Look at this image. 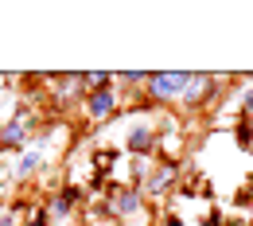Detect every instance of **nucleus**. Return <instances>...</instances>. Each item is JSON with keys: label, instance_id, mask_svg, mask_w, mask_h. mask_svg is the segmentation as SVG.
Wrapping results in <instances>:
<instances>
[{"label": "nucleus", "instance_id": "f257e3e1", "mask_svg": "<svg viewBox=\"0 0 253 226\" xmlns=\"http://www.w3.org/2000/svg\"><path fill=\"white\" fill-rule=\"evenodd\" d=\"M187 70H160V74H148V86H144V94L148 101H175V97H183L187 90Z\"/></svg>", "mask_w": 253, "mask_h": 226}, {"label": "nucleus", "instance_id": "f03ea898", "mask_svg": "<svg viewBox=\"0 0 253 226\" xmlns=\"http://www.w3.org/2000/svg\"><path fill=\"white\" fill-rule=\"evenodd\" d=\"M32 129H35V117H32V113H16V117L0 121V156H8V152H24Z\"/></svg>", "mask_w": 253, "mask_h": 226}, {"label": "nucleus", "instance_id": "7ed1b4c3", "mask_svg": "<svg viewBox=\"0 0 253 226\" xmlns=\"http://www.w3.org/2000/svg\"><path fill=\"white\" fill-rule=\"evenodd\" d=\"M105 203H109L113 219H136L144 207V195L132 183H113V187H105Z\"/></svg>", "mask_w": 253, "mask_h": 226}, {"label": "nucleus", "instance_id": "20e7f679", "mask_svg": "<svg viewBox=\"0 0 253 226\" xmlns=\"http://www.w3.org/2000/svg\"><path fill=\"white\" fill-rule=\"evenodd\" d=\"M175 180H179V160H156L152 172H148V180L140 183V195L160 199V195H168L171 187H175Z\"/></svg>", "mask_w": 253, "mask_h": 226}, {"label": "nucleus", "instance_id": "39448f33", "mask_svg": "<svg viewBox=\"0 0 253 226\" xmlns=\"http://www.w3.org/2000/svg\"><path fill=\"white\" fill-rule=\"evenodd\" d=\"M117 105H121V94L113 90V86H105V90H90V94L82 97V109H86V117L90 121H109L113 113H117Z\"/></svg>", "mask_w": 253, "mask_h": 226}, {"label": "nucleus", "instance_id": "423d86ee", "mask_svg": "<svg viewBox=\"0 0 253 226\" xmlns=\"http://www.w3.org/2000/svg\"><path fill=\"white\" fill-rule=\"evenodd\" d=\"M82 195H86V191H82L78 183H63L59 191L51 195V203L43 207V211H47V219H51L55 226H59V223H66V219H70V211H74V203H78Z\"/></svg>", "mask_w": 253, "mask_h": 226}, {"label": "nucleus", "instance_id": "0eeeda50", "mask_svg": "<svg viewBox=\"0 0 253 226\" xmlns=\"http://www.w3.org/2000/svg\"><path fill=\"white\" fill-rule=\"evenodd\" d=\"M125 152L128 156H152L156 152V129L148 121H136L125 136Z\"/></svg>", "mask_w": 253, "mask_h": 226}, {"label": "nucleus", "instance_id": "6e6552de", "mask_svg": "<svg viewBox=\"0 0 253 226\" xmlns=\"http://www.w3.org/2000/svg\"><path fill=\"white\" fill-rule=\"evenodd\" d=\"M39 160H43V156H39V148H24V152H20V160H16V168H12V180H28L35 168H39Z\"/></svg>", "mask_w": 253, "mask_h": 226}, {"label": "nucleus", "instance_id": "1a4fd4ad", "mask_svg": "<svg viewBox=\"0 0 253 226\" xmlns=\"http://www.w3.org/2000/svg\"><path fill=\"white\" fill-rule=\"evenodd\" d=\"M234 144H238L242 152H250V144H253V121L250 117H238V125H234Z\"/></svg>", "mask_w": 253, "mask_h": 226}, {"label": "nucleus", "instance_id": "9d476101", "mask_svg": "<svg viewBox=\"0 0 253 226\" xmlns=\"http://www.w3.org/2000/svg\"><path fill=\"white\" fill-rule=\"evenodd\" d=\"M113 160H117V152H113V148H97V152H94V160H90L94 176H101V180H105V172L113 168Z\"/></svg>", "mask_w": 253, "mask_h": 226}, {"label": "nucleus", "instance_id": "9b49d317", "mask_svg": "<svg viewBox=\"0 0 253 226\" xmlns=\"http://www.w3.org/2000/svg\"><path fill=\"white\" fill-rule=\"evenodd\" d=\"M82 86H86V94L90 90H105V86H113V74L109 70H90V74H82Z\"/></svg>", "mask_w": 253, "mask_h": 226}, {"label": "nucleus", "instance_id": "f8f14e48", "mask_svg": "<svg viewBox=\"0 0 253 226\" xmlns=\"http://www.w3.org/2000/svg\"><path fill=\"white\" fill-rule=\"evenodd\" d=\"M121 86H148V74L144 70H125L121 74Z\"/></svg>", "mask_w": 253, "mask_h": 226}, {"label": "nucleus", "instance_id": "ddd939ff", "mask_svg": "<svg viewBox=\"0 0 253 226\" xmlns=\"http://www.w3.org/2000/svg\"><path fill=\"white\" fill-rule=\"evenodd\" d=\"M238 97H242V117H250V113H253V86H246Z\"/></svg>", "mask_w": 253, "mask_h": 226}, {"label": "nucleus", "instance_id": "4468645a", "mask_svg": "<svg viewBox=\"0 0 253 226\" xmlns=\"http://www.w3.org/2000/svg\"><path fill=\"white\" fill-rule=\"evenodd\" d=\"M47 223H51V219H47V211H32V219H28L24 226H47Z\"/></svg>", "mask_w": 253, "mask_h": 226}, {"label": "nucleus", "instance_id": "2eb2a0df", "mask_svg": "<svg viewBox=\"0 0 253 226\" xmlns=\"http://www.w3.org/2000/svg\"><path fill=\"white\" fill-rule=\"evenodd\" d=\"M4 86H8V74H0V94H4Z\"/></svg>", "mask_w": 253, "mask_h": 226}, {"label": "nucleus", "instance_id": "dca6fc26", "mask_svg": "<svg viewBox=\"0 0 253 226\" xmlns=\"http://www.w3.org/2000/svg\"><path fill=\"white\" fill-rule=\"evenodd\" d=\"M246 226H253V211H250V223H246Z\"/></svg>", "mask_w": 253, "mask_h": 226}]
</instances>
